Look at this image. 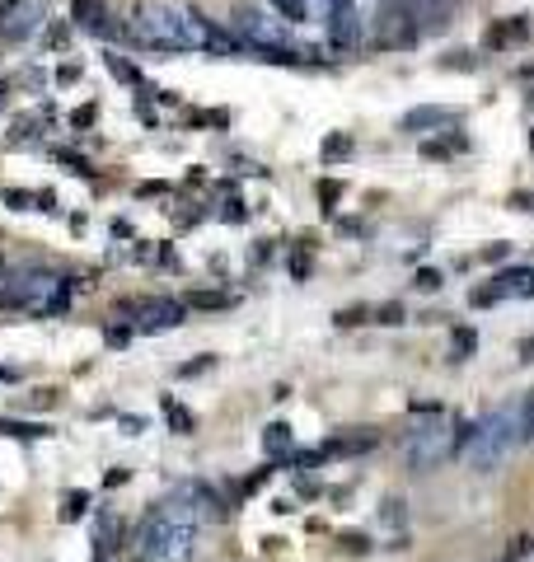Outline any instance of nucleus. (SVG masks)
<instances>
[{
  "label": "nucleus",
  "mask_w": 534,
  "mask_h": 562,
  "mask_svg": "<svg viewBox=\"0 0 534 562\" xmlns=\"http://www.w3.org/2000/svg\"><path fill=\"white\" fill-rule=\"evenodd\" d=\"M530 150H534V132H530Z\"/></svg>",
  "instance_id": "44"
},
{
  "label": "nucleus",
  "mask_w": 534,
  "mask_h": 562,
  "mask_svg": "<svg viewBox=\"0 0 534 562\" xmlns=\"http://www.w3.org/2000/svg\"><path fill=\"white\" fill-rule=\"evenodd\" d=\"M197 492L183 487L178 497H164L145 511L132 539V562H192L197 548Z\"/></svg>",
  "instance_id": "1"
},
{
  "label": "nucleus",
  "mask_w": 534,
  "mask_h": 562,
  "mask_svg": "<svg viewBox=\"0 0 534 562\" xmlns=\"http://www.w3.org/2000/svg\"><path fill=\"white\" fill-rule=\"evenodd\" d=\"M108 347H127V342H132V328H122V324H108Z\"/></svg>",
  "instance_id": "30"
},
{
  "label": "nucleus",
  "mask_w": 534,
  "mask_h": 562,
  "mask_svg": "<svg viewBox=\"0 0 534 562\" xmlns=\"http://www.w3.org/2000/svg\"><path fill=\"white\" fill-rule=\"evenodd\" d=\"M164 422L178 431V436H188V431H192V413L183 403H174V398H164Z\"/></svg>",
  "instance_id": "19"
},
{
  "label": "nucleus",
  "mask_w": 534,
  "mask_h": 562,
  "mask_svg": "<svg viewBox=\"0 0 534 562\" xmlns=\"http://www.w3.org/2000/svg\"><path fill=\"white\" fill-rule=\"evenodd\" d=\"M117 544H122V520H117V511L99 506L94 511V562H108L117 553Z\"/></svg>",
  "instance_id": "10"
},
{
  "label": "nucleus",
  "mask_w": 534,
  "mask_h": 562,
  "mask_svg": "<svg viewBox=\"0 0 534 562\" xmlns=\"http://www.w3.org/2000/svg\"><path fill=\"white\" fill-rule=\"evenodd\" d=\"M379 324H403V309L399 304H384V309H379Z\"/></svg>",
  "instance_id": "36"
},
{
  "label": "nucleus",
  "mask_w": 534,
  "mask_h": 562,
  "mask_svg": "<svg viewBox=\"0 0 534 562\" xmlns=\"http://www.w3.org/2000/svg\"><path fill=\"white\" fill-rule=\"evenodd\" d=\"M33 192H23V188H5V206H10V211H33Z\"/></svg>",
  "instance_id": "25"
},
{
  "label": "nucleus",
  "mask_w": 534,
  "mask_h": 562,
  "mask_svg": "<svg viewBox=\"0 0 534 562\" xmlns=\"http://www.w3.org/2000/svg\"><path fill=\"white\" fill-rule=\"evenodd\" d=\"M361 319H366V309H342V314H337V324L352 328V324H361Z\"/></svg>",
  "instance_id": "37"
},
{
  "label": "nucleus",
  "mask_w": 534,
  "mask_h": 562,
  "mask_svg": "<svg viewBox=\"0 0 534 562\" xmlns=\"http://www.w3.org/2000/svg\"><path fill=\"white\" fill-rule=\"evenodd\" d=\"M483 47H488V52H501V47H511V28H506V19L492 23L488 33H483Z\"/></svg>",
  "instance_id": "21"
},
{
  "label": "nucleus",
  "mask_w": 534,
  "mask_h": 562,
  "mask_svg": "<svg viewBox=\"0 0 534 562\" xmlns=\"http://www.w3.org/2000/svg\"><path fill=\"white\" fill-rule=\"evenodd\" d=\"M323 33H328V47L333 52H361L366 47V14L356 10V0L337 5L328 19H323Z\"/></svg>",
  "instance_id": "8"
},
{
  "label": "nucleus",
  "mask_w": 534,
  "mask_h": 562,
  "mask_svg": "<svg viewBox=\"0 0 534 562\" xmlns=\"http://www.w3.org/2000/svg\"><path fill=\"white\" fill-rule=\"evenodd\" d=\"M347 155H352V136L347 132L323 136V159H328V164H337V159H347Z\"/></svg>",
  "instance_id": "18"
},
{
  "label": "nucleus",
  "mask_w": 534,
  "mask_h": 562,
  "mask_svg": "<svg viewBox=\"0 0 534 562\" xmlns=\"http://www.w3.org/2000/svg\"><path fill=\"white\" fill-rule=\"evenodd\" d=\"M89 511V492H66V506H61V520H80Z\"/></svg>",
  "instance_id": "22"
},
{
  "label": "nucleus",
  "mask_w": 534,
  "mask_h": 562,
  "mask_svg": "<svg viewBox=\"0 0 534 562\" xmlns=\"http://www.w3.org/2000/svg\"><path fill=\"white\" fill-rule=\"evenodd\" d=\"M188 304H192V309H221V304H230V295H216V291H197V295H188Z\"/></svg>",
  "instance_id": "23"
},
{
  "label": "nucleus",
  "mask_w": 534,
  "mask_h": 562,
  "mask_svg": "<svg viewBox=\"0 0 534 562\" xmlns=\"http://www.w3.org/2000/svg\"><path fill=\"white\" fill-rule=\"evenodd\" d=\"M52 159H56V164H66L70 174H89V159L80 155V150H66V146H56V150H52Z\"/></svg>",
  "instance_id": "20"
},
{
  "label": "nucleus",
  "mask_w": 534,
  "mask_h": 562,
  "mask_svg": "<svg viewBox=\"0 0 534 562\" xmlns=\"http://www.w3.org/2000/svg\"><path fill=\"white\" fill-rule=\"evenodd\" d=\"M103 66H108V75L117 80V85H136V90H141V85H145L141 66H136V61H127L122 52H103Z\"/></svg>",
  "instance_id": "14"
},
{
  "label": "nucleus",
  "mask_w": 534,
  "mask_h": 562,
  "mask_svg": "<svg viewBox=\"0 0 534 562\" xmlns=\"http://www.w3.org/2000/svg\"><path fill=\"white\" fill-rule=\"evenodd\" d=\"M122 43L145 47V52H192L188 28H183V10H174L164 0H136L122 23Z\"/></svg>",
  "instance_id": "3"
},
{
  "label": "nucleus",
  "mask_w": 534,
  "mask_h": 562,
  "mask_svg": "<svg viewBox=\"0 0 534 562\" xmlns=\"http://www.w3.org/2000/svg\"><path fill=\"white\" fill-rule=\"evenodd\" d=\"M112 239H132V225H127V221H112Z\"/></svg>",
  "instance_id": "40"
},
{
  "label": "nucleus",
  "mask_w": 534,
  "mask_h": 562,
  "mask_svg": "<svg viewBox=\"0 0 534 562\" xmlns=\"http://www.w3.org/2000/svg\"><path fill=\"white\" fill-rule=\"evenodd\" d=\"M436 286H441V272H431V267L417 272V291H436Z\"/></svg>",
  "instance_id": "33"
},
{
  "label": "nucleus",
  "mask_w": 534,
  "mask_h": 562,
  "mask_svg": "<svg viewBox=\"0 0 534 562\" xmlns=\"http://www.w3.org/2000/svg\"><path fill=\"white\" fill-rule=\"evenodd\" d=\"M515 445H520V417H515V403H501V408H492L483 422L468 427L464 464L473 473H497Z\"/></svg>",
  "instance_id": "4"
},
{
  "label": "nucleus",
  "mask_w": 534,
  "mask_h": 562,
  "mask_svg": "<svg viewBox=\"0 0 534 562\" xmlns=\"http://www.w3.org/2000/svg\"><path fill=\"white\" fill-rule=\"evenodd\" d=\"M103 483H108V487H122V483H127V469H112L108 478H103Z\"/></svg>",
  "instance_id": "41"
},
{
  "label": "nucleus",
  "mask_w": 534,
  "mask_h": 562,
  "mask_svg": "<svg viewBox=\"0 0 534 562\" xmlns=\"http://www.w3.org/2000/svg\"><path fill=\"white\" fill-rule=\"evenodd\" d=\"M33 211H47V216H52V211H61V206H56V192H33Z\"/></svg>",
  "instance_id": "34"
},
{
  "label": "nucleus",
  "mask_w": 534,
  "mask_h": 562,
  "mask_svg": "<svg viewBox=\"0 0 534 562\" xmlns=\"http://www.w3.org/2000/svg\"><path fill=\"white\" fill-rule=\"evenodd\" d=\"M0 277H5V258H0Z\"/></svg>",
  "instance_id": "43"
},
{
  "label": "nucleus",
  "mask_w": 534,
  "mask_h": 562,
  "mask_svg": "<svg viewBox=\"0 0 534 562\" xmlns=\"http://www.w3.org/2000/svg\"><path fill=\"white\" fill-rule=\"evenodd\" d=\"M244 216L248 211H244V202H239V197H230V202L221 206V221H244Z\"/></svg>",
  "instance_id": "32"
},
{
  "label": "nucleus",
  "mask_w": 534,
  "mask_h": 562,
  "mask_svg": "<svg viewBox=\"0 0 534 562\" xmlns=\"http://www.w3.org/2000/svg\"><path fill=\"white\" fill-rule=\"evenodd\" d=\"M468 440V427L464 422H450L445 408L436 413V422H422V427H412L408 440H403V464L412 473H431L441 460H450L455 450H464Z\"/></svg>",
  "instance_id": "5"
},
{
  "label": "nucleus",
  "mask_w": 534,
  "mask_h": 562,
  "mask_svg": "<svg viewBox=\"0 0 534 562\" xmlns=\"http://www.w3.org/2000/svg\"><path fill=\"white\" fill-rule=\"evenodd\" d=\"M66 43H70V28H61V23H56V28H47V47L66 52Z\"/></svg>",
  "instance_id": "31"
},
{
  "label": "nucleus",
  "mask_w": 534,
  "mask_h": 562,
  "mask_svg": "<svg viewBox=\"0 0 534 562\" xmlns=\"http://www.w3.org/2000/svg\"><path fill=\"white\" fill-rule=\"evenodd\" d=\"M70 295H75V277H56L47 267H14L0 277V309L5 314H66Z\"/></svg>",
  "instance_id": "2"
},
{
  "label": "nucleus",
  "mask_w": 534,
  "mask_h": 562,
  "mask_svg": "<svg viewBox=\"0 0 534 562\" xmlns=\"http://www.w3.org/2000/svg\"><path fill=\"white\" fill-rule=\"evenodd\" d=\"M473 342H478V333H473V328H459L455 333V361H464L468 351H473Z\"/></svg>",
  "instance_id": "26"
},
{
  "label": "nucleus",
  "mask_w": 534,
  "mask_h": 562,
  "mask_svg": "<svg viewBox=\"0 0 534 562\" xmlns=\"http://www.w3.org/2000/svg\"><path fill=\"white\" fill-rule=\"evenodd\" d=\"M117 314L136 319L141 333H164V328H178L183 324V304L169 300V295H150V300H127L117 304Z\"/></svg>",
  "instance_id": "7"
},
{
  "label": "nucleus",
  "mask_w": 534,
  "mask_h": 562,
  "mask_svg": "<svg viewBox=\"0 0 534 562\" xmlns=\"http://www.w3.org/2000/svg\"><path fill=\"white\" fill-rule=\"evenodd\" d=\"M263 450H267V455H286V450H290V427H286V422H272V427L263 431Z\"/></svg>",
  "instance_id": "17"
},
{
  "label": "nucleus",
  "mask_w": 534,
  "mask_h": 562,
  "mask_svg": "<svg viewBox=\"0 0 534 562\" xmlns=\"http://www.w3.org/2000/svg\"><path fill=\"white\" fill-rule=\"evenodd\" d=\"M47 0H0V38L23 47L33 33H43Z\"/></svg>",
  "instance_id": "6"
},
{
  "label": "nucleus",
  "mask_w": 534,
  "mask_h": 562,
  "mask_svg": "<svg viewBox=\"0 0 534 562\" xmlns=\"http://www.w3.org/2000/svg\"><path fill=\"white\" fill-rule=\"evenodd\" d=\"M290 272H295V277H305V272H310V258H305V253H295V258H290Z\"/></svg>",
  "instance_id": "39"
},
{
  "label": "nucleus",
  "mask_w": 534,
  "mask_h": 562,
  "mask_svg": "<svg viewBox=\"0 0 534 562\" xmlns=\"http://www.w3.org/2000/svg\"><path fill=\"white\" fill-rule=\"evenodd\" d=\"M497 295L501 300H506V295H520V300L534 295V267H506L497 277Z\"/></svg>",
  "instance_id": "12"
},
{
  "label": "nucleus",
  "mask_w": 534,
  "mask_h": 562,
  "mask_svg": "<svg viewBox=\"0 0 534 562\" xmlns=\"http://www.w3.org/2000/svg\"><path fill=\"white\" fill-rule=\"evenodd\" d=\"M445 122H459V108H436V103H426V108L403 112L399 132H431V127H445Z\"/></svg>",
  "instance_id": "11"
},
{
  "label": "nucleus",
  "mask_w": 534,
  "mask_h": 562,
  "mask_svg": "<svg viewBox=\"0 0 534 562\" xmlns=\"http://www.w3.org/2000/svg\"><path fill=\"white\" fill-rule=\"evenodd\" d=\"M5 103H10V85L0 80V112H5Z\"/></svg>",
  "instance_id": "42"
},
{
  "label": "nucleus",
  "mask_w": 534,
  "mask_h": 562,
  "mask_svg": "<svg viewBox=\"0 0 534 562\" xmlns=\"http://www.w3.org/2000/svg\"><path fill=\"white\" fill-rule=\"evenodd\" d=\"M43 122H47L43 112H19V117L10 122V132H5V141H10V146H33Z\"/></svg>",
  "instance_id": "13"
},
{
  "label": "nucleus",
  "mask_w": 534,
  "mask_h": 562,
  "mask_svg": "<svg viewBox=\"0 0 534 562\" xmlns=\"http://www.w3.org/2000/svg\"><path fill=\"white\" fill-rule=\"evenodd\" d=\"M272 5V14L277 19H286V23H310L314 14H310V0H267Z\"/></svg>",
  "instance_id": "15"
},
{
  "label": "nucleus",
  "mask_w": 534,
  "mask_h": 562,
  "mask_svg": "<svg viewBox=\"0 0 534 562\" xmlns=\"http://www.w3.org/2000/svg\"><path fill=\"white\" fill-rule=\"evenodd\" d=\"M337 197H342V183H337V179H323V183H319V202H323V211H333Z\"/></svg>",
  "instance_id": "24"
},
{
  "label": "nucleus",
  "mask_w": 534,
  "mask_h": 562,
  "mask_svg": "<svg viewBox=\"0 0 534 562\" xmlns=\"http://www.w3.org/2000/svg\"><path fill=\"white\" fill-rule=\"evenodd\" d=\"M0 431H5V436H19V440H43V436H52V427H43V422H14V417H5V422H0Z\"/></svg>",
  "instance_id": "16"
},
{
  "label": "nucleus",
  "mask_w": 534,
  "mask_h": 562,
  "mask_svg": "<svg viewBox=\"0 0 534 562\" xmlns=\"http://www.w3.org/2000/svg\"><path fill=\"white\" fill-rule=\"evenodd\" d=\"M75 80H80V66H75V61L56 66V85H75Z\"/></svg>",
  "instance_id": "35"
},
{
  "label": "nucleus",
  "mask_w": 534,
  "mask_h": 562,
  "mask_svg": "<svg viewBox=\"0 0 534 562\" xmlns=\"http://www.w3.org/2000/svg\"><path fill=\"white\" fill-rule=\"evenodd\" d=\"M211 366H216V356H197V361H188V366H178V375H183V380H192V375L211 371Z\"/></svg>",
  "instance_id": "29"
},
{
  "label": "nucleus",
  "mask_w": 534,
  "mask_h": 562,
  "mask_svg": "<svg viewBox=\"0 0 534 562\" xmlns=\"http://www.w3.org/2000/svg\"><path fill=\"white\" fill-rule=\"evenodd\" d=\"M506 28H511V43H525V38H530V14H511Z\"/></svg>",
  "instance_id": "28"
},
{
  "label": "nucleus",
  "mask_w": 534,
  "mask_h": 562,
  "mask_svg": "<svg viewBox=\"0 0 534 562\" xmlns=\"http://www.w3.org/2000/svg\"><path fill=\"white\" fill-rule=\"evenodd\" d=\"M70 23L89 38H108V43H122V23L117 14L103 5V0H70Z\"/></svg>",
  "instance_id": "9"
},
{
  "label": "nucleus",
  "mask_w": 534,
  "mask_h": 562,
  "mask_svg": "<svg viewBox=\"0 0 534 562\" xmlns=\"http://www.w3.org/2000/svg\"><path fill=\"white\" fill-rule=\"evenodd\" d=\"M94 117H99V103H80L70 112V127H94Z\"/></svg>",
  "instance_id": "27"
},
{
  "label": "nucleus",
  "mask_w": 534,
  "mask_h": 562,
  "mask_svg": "<svg viewBox=\"0 0 534 562\" xmlns=\"http://www.w3.org/2000/svg\"><path fill=\"white\" fill-rule=\"evenodd\" d=\"M159 192H164V183H141V188H136V197H159Z\"/></svg>",
  "instance_id": "38"
}]
</instances>
